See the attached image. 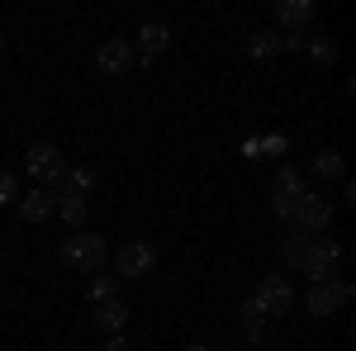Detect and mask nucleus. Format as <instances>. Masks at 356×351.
I'll use <instances>...</instances> for the list:
<instances>
[{
	"instance_id": "nucleus-1",
	"label": "nucleus",
	"mask_w": 356,
	"mask_h": 351,
	"mask_svg": "<svg viewBox=\"0 0 356 351\" xmlns=\"http://www.w3.org/2000/svg\"><path fill=\"white\" fill-rule=\"evenodd\" d=\"M300 270L314 280V285H323V280H337V270H342V247L332 243V238H314L309 252H304Z\"/></svg>"
},
{
	"instance_id": "nucleus-2",
	"label": "nucleus",
	"mask_w": 356,
	"mask_h": 351,
	"mask_svg": "<svg viewBox=\"0 0 356 351\" xmlns=\"http://www.w3.org/2000/svg\"><path fill=\"white\" fill-rule=\"evenodd\" d=\"M62 261L86 270V275H95V270L105 266V238H100V233H72V238L62 243Z\"/></svg>"
},
{
	"instance_id": "nucleus-3",
	"label": "nucleus",
	"mask_w": 356,
	"mask_h": 351,
	"mask_svg": "<svg viewBox=\"0 0 356 351\" xmlns=\"http://www.w3.org/2000/svg\"><path fill=\"white\" fill-rule=\"evenodd\" d=\"M252 304H257L261 318H280V313L295 309V285H290L285 275H261V285H257Z\"/></svg>"
},
{
	"instance_id": "nucleus-4",
	"label": "nucleus",
	"mask_w": 356,
	"mask_h": 351,
	"mask_svg": "<svg viewBox=\"0 0 356 351\" xmlns=\"http://www.w3.org/2000/svg\"><path fill=\"white\" fill-rule=\"evenodd\" d=\"M24 166H29V176L48 190V186H57V181H62L67 157H62V147H57V142H33V147L24 152Z\"/></svg>"
},
{
	"instance_id": "nucleus-5",
	"label": "nucleus",
	"mask_w": 356,
	"mask_h": 351,
	"mask_svg": "<svg viewBox=\"0 0 356 351\" xmlns=\"http://www.w3.org/2000/svg\"><path fill=\"white\" fill-rule=\"evenodd\" d=\"M352 299H356V290L347 285V280H323V285H314V290H309L304 309H309L314 318H332V313H342Z\"/></svg>"
},
{
	"instance_id": "nucleus-6",
	"label": "nucleus",
	"mask_w": 356,
	"mask_h": 351,
	"mask_svg": "<svg viewBox=\"0 0 356 351\" xmlns=\"http://www.w3.org/2000/svg\"><path fill=\"white\" fill-rule=\"evenodd\" d=\"M290 223H295L300 233H318V228H328V223H332L328 195H318V190H304L300 199H295V209H290Z\"/></svg>"
},
{
	"instance_id": "nucleus-7",
	"label": "nucleus",
	"mask_w": 356,
	"mask_h": 351,
	"mask_svg": "<svg viewBox=\"0 0 356 351\" xmlns=\"http://www.w3.org/2000/svg\"><path fill=\"white\" fill-rule=\"evenodd\" d=\"M157 270V247L152 243H124L114 256V275L119 280H138V275H152Z\"/></svg>"
},
{
	"instance_id": "nucleus-8",
	"label": "nucleus",
	"mask_w": 356,
	"mask_h": 351,
	"mask_svg": "<svg viewBox=\"0 0 356 351\" xmlns=\"http://www.w3.org/2000/svg\"><path fill=\"white\" fill-rule=\"evenodd\" d=\"M300 195H304V176L295 171V166H280V171L271 176V209L285 218V223H290V209H295Z\"/></svg>"
},
{
	"instance_id": "nucleus-9",
	"label": "nucleus",
	"mask_w": 356,
	"mask_h": 351,
	"mask_svg": "<svg viewBox=\"0 0 356 351\" xmlns=\"http://www.w3.org/2000/svg\"><path fill=\"white\" fill-rule=\"evenodd\" d=\"M95 67L105 72V76H129L138 67V53L129 38H110V43H100V53H95Z\"/></svg>"
},
{
	"instance_id": "nucleus-10",
	"label": "nucleus",
	"mask_w": 356,
	"mask_h": 351,
	"mask_svg": "<svg viewBox=\"0 0 356 351\" xmlns=\"http://www.w3.org/2000/svg\"><path fill=\"white\" fill-rule=\"evenodd\" d=\"M243 48L247 57H280V53H290V48H300V38H290V33H280V28H252L243 38Z\"/></svg>"
},
{
	"instance_id": "nucleus-11",
	"label": "nucleus",
	"mask_w": 356,
	"mask_h": 351,
	"mask_svg": "<svg viewBox=\"0 0 356 351\" xmlns=\"http://www.w3.org/2000/svg\"><path fill=\"white\" fill-rule=\"evenodd\" d=\"M166 48H171V28L162 24V19H152V24H143L138 28V67H143V62H152V57H162Z\"/></svg>"
},
{
	"instance_id": "nucleus-12",
	"label": "nucleus",
	"mask_w": 356,
	"mask_h": 351,
	"mask_svg": "<svg viewBox=\"0 0 356 351\" xmlns=\"http://www.w3.org/2000/svg\"><path fill=\"white\" fill-rule=\"evenodd\" d=\"M53 204H57L53 190H24V195H19V214H24V223H48V218H53Z\"/></svg>"
},
{
	"instance_id": "nucleus-13",
	"label": "nucleus",
	"mask_w": 356,
	"mask_h": 351,
	"mask_svg": "<svg viewBox=\"0 0 356 351\" xmlns=\"http://www.w3.org/2000/svg\"><path fill=\"white\" fill-rule=\"evenodd\" d=\"M95 181H100V176H95V166H67V171H62V181H57L53 186V195H90V190H95Z\"/></svg>"
},
{
	"instance_id": "nucleus-14",
	"label": "nucleus",
	"mask_w": 356,
	"mask_h": 351,
	"mask_svg": "<svg viewBox=\"0 0 356 351\" xmlns=\"http://www.w3.org/2000/svg\"><path fill=\"white\" fill-rule=\"evenodd\" d=\"M275 24H280V33L285 28H309L314 24V0H280L275 5Z\"/></svg>"
},
{
	"instance_id": "nucleus-15",
	"label": "nucleus",
	"mask_w": 356,
	"mask_h": 351,
	"mask_svg": "<svg viewBox=\"0 0 356 351\" xmlns=\"http://www.w3.org/2000/svg\"><path fill=\"white\" fill-rule=\"evenodd\" d=\"M300 48H304L309 57H314L318 67H328V62H337V38H332V33H323V28H309V33L300 38Z\"/></svg>"
},
{
	"instance_id": "nucleus-16",
	"label": "nucleus",
	"mask_w": 356,
	"mask_h": 351,
	"mask_svg": "<svg viewBox=\"0 0 356 351\" xmlns=\"http://www.w3.org/2000/svg\"><path fill=\"white\" fill-rule=\"evenodd\" d=\"M124 323H129V304H124V299H105V304H95V327L119 332Z\"/></svg>"
},
{
	"instance_id": "nucleus-17",
	"label": "nucleus",
	"mask_w": 356,
	"mask_h": 351,
	"mask_svg": "<svg viewBox=\"0 0 356 351\" xmlns=\"http://www.w3.org/2000/svg\"><path fill=\"white\" fill-rule=\"evenodd\" d=\"M53 214L62 218V223H72V228H81V223H86V214H90V204H86L81 195H57Z\"/></svg>"
},
{
	"instance_id": "nucleus-18",
	"label": "nucleus",
	"mask_w": 356,
	"mask_h": 351,
	"mask_svg": "<svg viewBox=\"0 0 356 351\" xmlns=\"http://www.w3.org/2000/svg\"><path fill=\"white\" fill-rule=\"evenodd\" d=\"M86 295H90V304L119 299V275H105V270H95V275H90V285H86Z\"/></svg>"
},
{
	"instance_id": "nucleus-19",
	"label": "nucleus",
	"mask_w": 356,
	"mask_h": 351,
	"mask_svg": "<svg viewBox=\"0 0 356 351\" xmlns=\"http://www.w3.org/2000/svg\"><path fill=\"white\" fill-rule=\"evenodd\" d=\"M309 243H314V238H309V233H300V228H295V233H285V238H280V252H285V261H290V266H300L304 252H309Z\"/></svg>"
},
{
	"instance_id": "nucleus-20",
	"label": "nucleus",
	"mask_w": 356,
	"mask_h": 351,
	"mask_svg": "<svg viewBox=\"0 0 356 351\" xmlns=\"http://www.w3.org/2000/svg\"><path fill=\"white\" fill-rule=\"evenodd\" d=\"M243 337H247V342H266V318L257 313V304H252V299L243 304Z\"/></svg>"
},
{
	"instance_id": "nucleus-21",
	"label": "nucleus",
	"mask_w": 356,
	"mask_h": 351,
	"mask_svg": "<svg viewBox=\"0 0 356 351\" xmlns=\"http://www.w3.org/2000/svg\"><path fill=\"white\" fill-rule=\"evenodd\" d=\"M314 171H318V176H347V162H342V152L323 147V152L314 157Z\"/></svg>"
},
{
	"instance_id": "nucleus-22",
	"label": "nucleus",
	"mask_w": 356,
	"mask_h": 351,
	"mask_svg": "<svg viewBox=\"0 0 356 351\" xmlns=\"http://www.w3.org/2000/svg\"><path fill=\"white\" fill-rule=\"evenodd\" d=\"M257 147H261V157H280V152H285L290 142H285L280 133H266V138H257Z\"/></svg>"
},
{
	"instance_id": "nucleus-23",
	"label": "nucleus",
	"mask_w": 356,
	"mask_h": 351,
	"mask_svg": "<svg viewBox=\"0 0 356 351\" xmlns=\"http://www.w3.org/2000/svg\"><path fill=\"white\" fill-rule=\"evenodd\" d=\"M10 199H19V181H15V171H0V204H10Z\"/></svg>"
},
{
	"instance_id": "nucleus-24",
	"label": "nucleus",
	"mask_w": 356,
	"mask_h": 351,
	"mask_svg": "<svg viewBox=\"0 0 356 351\" xmlns=\"http://www.w3.org/2000/svg\"><path fill=\"white\" fill-rule=\"evenodd\" d=\"M110 351H129V342H124V337L114 332V337H110Z\"/></svg>"
},
{
	"instance_id": "nucleus-25",
	"label": "nucleus",
	"mask_w": 356,
	"mask_h": 351,
	"mask_svg": "<svg viewBox=\"0 0 356 351\" xmlns=\"http://www.w3.org/2000/svg\"><path fill=\"white\" fill-rule=\"evenodd\" d=\"M186 351H209V347H200V342H195V347H186Z\"/></svg>"
},
{
	"instance_id": "nucleus-26",
	"label": "nucleus",
	"mask_w": 356,
	"mask_h": 351,
	"mask_svg": "<svg viewBox=\"0 0 356 351\" xmlns=\"http://www.w3.org/2000/svg\"><path fill=\"white\" fill-rule=\"evenodd\" d=\"M0 48H5V33H0Z\"/></svg>"
}]
</instances>
